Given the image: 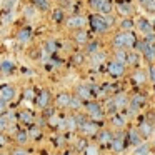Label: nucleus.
<instances>
[{"label": "nucleus", "instance_id": "nucleus-1", "mask_svg": "<svg viewBox=\"0 0 155 155\" xmlns=\"http://www.w3.org/2000/svg\"><path fill=\"white\" fill-rule=\"evenodd\" d=\"M88 24H90V28L95 32V34H105L107 30H110V25L105 20V15L102 14H94L88 17Z\"/></svg>", "mask_w": 155, "mask_h": 155}, {"label": "nucleus", "instance_id": "nucleus-2", "mask_svg": "<svg viewBox=\"0 0 155 155\" xmlns=\"http://www.w3.org/2000/svg\"><path fill=\"white\" fill-rule=\"evenodd\" d=\"M135 50L140 52V55L145 58L147 62H153L155 60V42L153 44H148L147 40H137V45H135Z\"/></svg>", "mask_w": 155, "mask_h": 155}, {"label": "nucleus", "instance_id": "nucleus-3", "mask_svg": "<svg viewBox=\"0 0 155 155\" xmlns=\"http://www.w3.org/2000/svg\"><path fill=\"white\" fill-rule=\"evenodd\" d=\"M128 145V140H127V134L124 132V128H122L120 132H117L115 134V137H114V142H112V150L115 152L117 155H120L122 152L125 150V147Z\"/></svg>", "mask_w": 155, "mask_h": 155}, {"label": "nucleus", "instance_id": "nucleus-4", "mask_svg": "<svg viewBox=\"0 0 155 155\" xmlns=\"http://www.w3.org/2000/svg\"><path fill=\"white\" fill-rule=\"evenodd\" d=\"M145 105V95H142V94H135L134 97L128 100V105L125 108H127V112L128 114L127 115H135L137 112H140V108Z\"/></svg>", "mask_w": 155, "mask_h": 155}, {"label": "nucleus", "instance_id": "nucleus-5", "mask_svg": "<svg viewBox=\"0 0 155 155\" xmlns=\"http://www.w3.org/2000/svg\"><path fill=\"white\" fill-rule=\"evenodd\" d=\"M84 107H85V110H87V114L90 115L92 118H95V120H98V118H102L105 115L104 107H102L98 102L88 100V102H85V104H84Z\"/></svg>", "mask_w": 155, "mask_h": 155}, {"label": "nucleus", "instance_id": "nucleus-6", "mask_svg": "<svg viewBox=\"0 0 155 155\" xmlns=\"http://www.w3.org/2000/svg\"><path fill=\"white\" fill-rule=\"evenodd\" d=\"M115 8H117V14L120 15V17H132V15L135 14V8H134L130 0L117 2V4H115Z\"/></svg>", "mask_w": 155, "mask_h": 155}, {"label": "nucleus", "instance_id": "nucleus-7", "mask_svg": "<svg viewBox=\"0 0 155 155\" xmlns=\"http://www.w3.org/2000/svg\"><path fill=\"white\" fill-rule=\"evenodd\" d=\"M107 72H108L110 77L118 78V77H122V75L125 74V64L117 62V60H112L110 64H108V67H107Z\"/></svg>", "mask_w": 155, "mask_h": 155}, {"label": "nucleus", "instance_id": "nucleus-8", "mask_svg": "<svg viewBox=\"0 0 155 155\" xmlns=\"http://www.w3.org/2000/svg\"><path fill=\"white\" fill-rule=\"evenodd\" d=\"M65 25L68 28H75V30L84 28L87 25V17H84V15H72V17H68L65 20Z\"/></svg>", "mask_w": 155, "mask_h": 155}, {"label": "nucleus", "instance_id": "nucleus-9", "mask_svg": "<svg viewBox=\"0 0 155 155\" xmlns=\"http://www.w3.org/2000/svg\"><path fill=\"white\" fill-rule=\"evenodd\" d=\"M135 28H137L142 35H148V34H153L155 32L152 22L147 20V18H143V17H140L138 20H135Z\"/></svg>", "mask_w": 155, "mask_h": 155}, {"label": "nucleus", "instance_id": "nucleus-10", "mask_svg": "<svg viewBox=\"0 0 155 155\" xmlns=\"http://www.w3.org/2000/svg\"><path fill=\"white\" fill-rule=\"evenodd\" d=\"M112 48H127V32L120 30L112 38Z\"/></svg>", "mask_w": 155, "mask_h": 155}, {"label": "nucleus", "instance_id": "nucleus-11", "mask_svg": "<svg viewBox=\"0 0 155 155\" xmlns=\"http://www.w3.org/2000/svg\"><path fill=\"white\" fill-rule=\"evenodd\" d=\"M78 130H80L84 135H88V137H92V135H97V132H98V125L95 124V122H88V120H85L84 124L78 125Z\"/></svg>", "mask_w": 155, "mask_h": 155}, {"label": "nucleus", "instance_id": "nucleus-12", "mask_svg": "<svg viewBox=\"0 0 155 155\" xmlns=\"http://www.w3.org/2000/svg\"><path fill=\"white\" fill-rule=\"evenodd\" d=\"M115 134H112L110 130H100L97 134V140L100 145H107V147H112V142H114Z\"/></svg>", "mask_w": 155, "mask_h": 155}, {"label": "nucleus", "instance_id": "nucleus-13", "mask_svg": "<svg viewBox=\"0 0 155 155\" xmlns=\"http://www.w3.org/2000/svg\"><path fill=\"white\" fill-rule=\"evenodd\" d=\"M138 132L143 138H150L152 132H153V124H150L148 120H142L140 125H138Z\"/></svg>", "mask_w": 155, "mask_h": 155}, {"label": "nucleus", "instance_id": "nucleus-14", "mask_svg": "<svg viewBox=\"0 0 155 155\" xmlns=\"http://www.w3.org/2000/svg\"><path fill=\"white\" fill-rule=\"evenodd\" d=\"M125 65L138 67V65H140V52H137L135 48H134V50H128L127 52V62H125Z\"/></svg>", "mask_w": 155, "mask_h": 155}, {"label": "nucleus", "instance_id": "nucleus-15", "mask_svg": "<svg viewBox=\"0 0 155 155\" xmlns=\"http://www.w3.org/2000/svg\"><path fill=\"white\" fill-rule=\"evenodd\" d=\"M0 98L4 102H10L15 98V88L10 87V85H5V87L0 88Z\"/></svg>", "mask_w": 155, "mask_h": 155}, {"label": "nucleus", "instance_id": "nucleus-16", "mask_svg": "<svg viewBox=\"0 0 155 155\" xmlns=\"http://www.w3.org/2000/svg\"><path fill=\"white\" fill-rule=\"evenodd\" d=\"M140 137H142V135H140V132H138V128H130V130L127 132L128 145H134V147L140 145V140H142Z\"/></svg>", "mask_w": 155, "mask_h": 155}, {"label": "nucleus", "instance_id": "nucleus-17", "mask_svg": "<svg viewBox=\"0 0 155 155\" xmlns=\"http://www.w3.org/2000/svg\"><path fill=\"white\" fill-rule=\"evenodd\" d=\"M77 95L82 98V100H87V98H92L94 92H92L90 85H78L77 87Z\"/></svg>", "mask_w": 155, "mask_h": 155}, {"label": "nucleus", "instance_id": "nucleus-18", "mask_svg": "<svg viewBox=\"0 0 155 155\" xmlns=\"http://www.w3.org/2000/svg\"><path fill=\"white\" fill-rule=\"evenodd\" d=\"M74 40L77 42L78 45H87V42H88V32L84 30V28H78V30L74 34Z\"/></svg>", "mask_w": 155, "mask_h": 155}, {"label": "nucleus", "instance_id": "nucleus-19", "mask_svg": "<svg viewBox=\"0 0 155 155\" xmlns=\"http://www.w3.org/2000/svg\"><path fill=\"white\" fill-rule=\"evenodd\" d=\"M110 124L114 125L115 128H118V130H122V128L125 127V117L122 114H114V115H110Z\"/></svg>", "mask_w": 155, "mask_h": 155}, {"label": "nucleus", "instance_id": "nucleus-20", "mask_svg": "<svg viewBox=\"0 0 155 155\" xmlns=\"http://www.w3.org/2000/svg\"><path fill=\"white\" fill-rule=\"evenodd\" d=\"M132 80H134L137 85H143L145 82L148 80V74L143 72V70H135L134 74H132Z\"/></svg>", "mask_w": 155, "mask_h": 155}, {"label": "nucleus", "instance_id": "nucleus-21", "mask_svg": "<svg viewBox=\"0 0 155 155\" xmlns=\"http://www.w3.org/2000/svg\"><path fill=\"white\" fill-rule=\"evenodd\" d=\"M118 27H120V30H124V32L135 30V20L132 17H124V18H122V22L118 24Z\"/></svg>", "mask_w": 155, "mask_h": 155}, {"label": "nucleus", "instance_id": "nucleus-22", "mask_svg": "<svg viewBox=\"0 0 155 155\" xmlns=\"http://www.w3.org/2000/svg\"><path fill=\"white\" fill-rule=\"evenodd\" d=\"M87 4H88V8H90L92 12L100 14L102 8H104V5L107 4V0H87Z\"/></svg>", "mask_w": 155, "mask_h": 155}, {"label": "nucleus", "instance_id": "nucleus-23", "mask_svg": "<svg viewBox=\"0 0 155 155\" xmlns=\"http://www.w3.org/2000/svg\"><path fill=\"white\" fill-rule=\"evenodd\" d=\"M70 98H72V95L70 94H58L57 95V98H55V102H57V105L58 107H62V108H65V107H68L70 105Z\"/></svg>", "mask_w": 155, "mask_h": 155}, {"label": "nucleus", "instance_id": "nucleus-24", "mask_svg": "<svg viewBox=\"0 0 155 155\" xmlns=\"http://www.w3.org/2000/svg\"><path fill=\"white\" fill-rule=\"evenodd\" d=\"M114 100H115V104H117L118 108H125L128 105V100H130V98H127V94L120 92V94L114 95Z\"/></svg>", "mask_w": 155, "mask_h": 155}, {"label": "nucleus", "instance_id": "nucleus-25", "mask_svg": "<svg viewBox=\"0 0 155 155\" xmlns=\"http://www.w3.org/2000/svg\"><path fill=\"white\" fill-rule=\"evenodd\" d=\"M104 112H105L107 115H114V114H117V112H118V107H117V104H115L114 98H108V100L105 102Z\"/></svg>", "mask_w": 155, "mask_h": 155}, {"label": "nucleus", "instance_id": "nucleus-26", "mask_svg": "<svg viewBox=\"0 0 155 155\" xmlns=\"http://www.w3.org/2000/svg\"><path fill=\"white\" fill-rule=\"evenodd\" d=\"M127 48H114V58L117 62H122V64H125L127 62Z\"/></svg>", "mask_w": 155, "mask_h": 155}, {"label": "nucleus", "instance_id": "nucleus-27", "mask_svg": "<svg viewBox=\"0 0 155 155\" xmlns=\"http://www.w3.org/2000/svg\"><path fill=\"white\" fill-rule=\"evenodd\" d=\"M48 104H50V94H48L47 90H44V92L40 94V97L37 98V105H38L40 108H45Z\"/></svg>", "mask_w": 155, "mask_h": 155}, {"label": "nucleus", "instance_id": "nucleus-28", "mask_svg": "<svg viewBox=\"0 0 155 155\" xmlns=\"http://www.w3.org/2000/svg\"><path fill=\"white\" fill-rule=\"evenodd\" d=\"M98 42H87V47H85V52H87L88 55L95 54V52H98Z\"/></svg>", "mask_w": 155, "mask_h": 155}, {"label": "nucleus", "instance_id": "nucleus-29", "mask_svg": "<svg viewBox=\"0 0 155 155\" xmlns=\"http://www.w3.org/2000/svg\"><path fill=\"white\" fill-rule=\"evenodd\" d=\"M104 60H105V54H102V52H95V54H92V64L94 65L102 64Z\"/></svg>", "mask_w": 155, "mask_h": 155}, {"label": "nucleus", "instance_id": "nucleus-30", "mask_svg": "<svg viewBox=\"0 0 155 155\" xmlns=\"http://www.w3.org/2000/svg\"><path fill=\"white\" fill-rule=\"evenodd\" d=\"M82 105H84V104H82V98L77 95V97H72V98H70V105H68V107L74 108V110H78Z\"/></svg>", "mask_w": 155, "mask_h": 155}, {"label": "nucleus", "instance_id": "nucleus-31", "mask_svg": "<svg viewBox=\"0 0 155 155\" xmlns=\"http://www.w3.org/2000/svg\"><path fill=\"white\" fill-rule=\"evenodd\" d=\"M78 124H77V118L75 117H68L65 118V128H68V130H74V128H77Z\"/></svg>", "mask_w": 155, "mask_h": 155}, {"label": "nucleus", "instance_id": "nucleus-32", "mask_svg": "<svg viewBox=\"0 0 155 155\" xmlns=\"http://www.w3.org/2000/svg\"><path fill=\"white\" fill-rule=\"evenodd\" d=\"M52 17H54L55 22H64L65 20V14H64V10H62V8H55L54 14H52Z\"/></svg>", "mask_w": 155, "mask_h": 155}, {"label": "nucleus", "instance_id": "nucleus-33", "mask_svg": "<svg viewBox=\"0 0 155 155\" xmlns=\"http://www.w3.org/2000/svg\"><path fill=\"white\" fill-rule=\"evenodd\" d=\"M18 40L20 42H27V40H30V30L28 28H22L20 32H18Z\"/></svg>", "mask_w": 155, "mask_h": 155}, {"label": "nucleus", "instance_id": "nucleus-34", "mask_svg": "<svg viewBox=\"0 0 155 155\" xmlns=\"http://www.w3.org/2000/svg\"><path fill=\"white\" fill-rule=\"evenodd\" d=\"M142 7L147 12H150V14H155V0H145L143 4H142Z\"/></svg>", "mask_w": 155, "mask_h": 155}, {"label": "nucleus", "instance_id": "nucleus-35", "mask_svg": "<svg viewBox=\"0 0 155 155\" xmlns=\"http://www.w3.org/2000/svg\"><path fill=\"white\" fill-rule=\"evenodd\" d=\"M112 12H114V2H112V0H107V4L104 5V8H102L100 14L102 15H110Z\"/></svg>", "mask_w": 155, "mask_h": 155}, {"label": "nucleus", "instance_id": "nucleus-36", "mask_svg": "<svg viewBox=\"0 0 155 155\" xmlns=\"http://www.w3.org/2000/svg\"><path fill=\"white\" fill-rule=\"evenodd\" d=\"M84 152L85 155H98V147L97 145H87Z\"/></svg>", "mask_w": 155, "mask_h": 155}, {"label": "nucleus", "instance_id": "nucleus-37", "mask_svg": "<svg viewBox=\"0 0 155 155\" xmlns=\"http://www.w3.org/2000/svg\"><path fill=\"white\" fill-rule=\"evenodd\" d=\"M143 153H148V145H147V143L137 145V150H135L134 155H143Z\"/></svg>", "mask_w": 155, "mask_h": 155}, {"label": "nucleus", "instance_id": "nucleus-38", "mask_svg": "<svg viewBox=\"0 0 155 155\" xmlns=\"http://www.w3.org/2000/svg\"><path fill=\"white\" fill-rule=\"evenodd\" d=\"M45 50L50 52V54H54V52L57 50V44H55L54 40H48L47 44H45Z\"/></svg>", "mask_w": 155, "mask_h": 155}, {"label": "nucleus", "instance_id": "nucleus-39", "mask_svg": "<svg viewBox=\"0 0 155 155\" xmlns=\"http://www.w3.org/2000/svg\"><path fill=\"white\" fill-rule=\"evenodd\" d=\"M28 138H30V137H28L27 132H20V134L17 135V142H18V143H25V142H27Z\"/></svg>", "mask_w": 155, "mask_h": 155}, {"label": "nucleus", "instance_id": "nucleus-40", "mask_svg": "<svg viewBox=\"0 0 155 155\" xmlns=\"http://www.w3.org/2000/svg\"><path fill=\"white\" fill-rule=\"evenodd\" d=\"M34 2H35L37 7L42 8V10H47V8H48V0H34Z\"/></svg>", "mask_w": 155, "mask_h": 155}, {"label": "nucleus", "instance_id": "nucleus-41", "mask_svg": "<svg viewBox=\"0 0 155 155\" xmlns=\"http://www.w3.org/2000/svg\"><path fill=\"white\" fill-rule=\"evenodd\" d=\"M148 80L152 84H155V65H150L148 67Z\"/></svg>", "mask_w": 155, "mask_h": 155}, {"label": "nucleus", "instance_id": "nucleus-42", "mask_svg": "<svg viewBox=\"0 0 155 155\" xmlns=\"http://www.w3.org/2000/svg\"><path fill=\"white\" fill-rule=\"evenodd\" d=\"M0 68H2V70H4L5 74H8V72H10L12 68H14V65H12L10 62H2V65H0Z\"/></svg>", "mask_w": 155, "mask_h": 155}, {"label": "nucleus", "instance_id": "nucleus-43", "mask_svg": "<svg viewBox=\"0 0 155 155\" xmlns=\"http://www.w3.org/2000/svg\"><path fill=\"white\" fill-rule=\"evenodd\" d=\"M28 137H30V138H38V137H40V130H38L37 127H34L30 130V134H28Z\"/></svg>", "mask_w": 155, "mask_h": 155}, {"label": "nucleus", "instance_id": "nucleus-44", "mask_svg": "<svg viewBox=\"0 0 155 155\" xmlns=\"http://www.w3.org/2000/svg\"><path fill=\"white\" fill-rule=\"evenodd\" d=\"M20 118H22V120H24V122H27V124H30V122H32V115L28 114V112H22Z\"/></svg>", "mask_w": 155, "mask_h": 155}, {"label": "nucleus", "instance_id": "nucleus-45", "mask_svg": "<svg viewBox=\"0 0 155 155\" xmlns=\"http://www.w3.org/2000/svg\"><path fill=\"white\" fill-rule=\"evenodd\" d=\"M5 128H7V120L0 117V130H5Z\"/></svg>", "mask_w": 155, "mask_h": 155}, {"label": "nucleus", "instance_id": "nucleus-46", "mask_svg": "<svg viewBox=\"0 0 155 155\" xmlns=\"http://www.w3.org/2000/svg\"><path fill=\"white\" fill-rule=\"evenodd\" d=\"M14 155H28L27 150H24V148H17V150L14 152Z\"/></svg>", "mask_w": 155, "mask_h": 155}, {"label": "nucleus", "instance_id": "nucleus-47", "mask_svg": "<svg viewBox=\"0 0 155 155\" xmlns=\"http://www.w3.org/2000/svg\"><path fill=\"white\" fill-rule=\"evenodd\" d=\"M5 104H7V102H4L2 98H0V114H4L5 108H7V105H5Z\"/></svg>", "mask_w": 155, "mask_h": 155}, {"label": "nucleus", "instance_id": "nucleus-48", "mask_svg": "<svg viewBox=\"0 0 155 155\" xmlns=\"http://www.w3.org/2000/svg\"><path fill=\"white\" fill-rule=\"evenodd\" d=\"M74 58H75V62H77V64H82V62H84V55H82V54H77Z\"/></svg>", "mask_w": 155, "mask_h": 155}, {"label": "nucleus", "instance_id": "nucleus-49", "mask_svg": "<svg viewBox=\"0 0 155 155\" xmlns=\"http://www.w3.org/2000/svg\"><path fill=\"white\" fill-rule=\"evenodd\" d=\"M34 14H35L34 8H25V15H27V17H34Z\"/></svg>", "mask_w": 155, "mask_h": 155}, {"label": "nucleus", "instance_id": "nucleus-50", "mask_svg": "<svg viewBox=\"0 0 155 155\" xmlns=\"http://www.w3.org/2000/svg\"><path fill=\"white\" fill-rule=\"evenodd\" d=\"M85 147H87L85 140H80V142H78V148H80V150H85Z\"/></svg>", "mask_w": 155, "mask_h": 155}, {"label": "nucleus", "instance_id": "nucleus-51", "mask_svg": "<svg viewBox=\"0 0 155 155\" xmlns=\"http://www.w3.org/2000/svg\"><path fill=\"white\" fill-rule=\"evenodd\" d=\"M25 97L32 98V97H34V90H27V92H25Z\"/></svg>", "mask_w": 155, "mask_h": 155}, {"label": "nucleus", "instance_id": "nucleus-52", "mask_svg": "<svg viewBox=\"0 0 155 155\" xmlns=\"http://www.w3.org/2000/svg\"><path fill=\"white\" fill-rule=\"evenodd\" d=\"M4 143H5V137L0 134V145H4Z\"/></svg>", "mask_w": 155, "mask_h": 155}, {"label": "nucleus", "instance_id": "nucleus-53", "mask_svg": "<svg viewBox=\"0 0 155 155\" xmlns=\"http://www.w3.org/2000/svg\"><path fill=\"white\" fill-rule=\"evenodd\" d=\"M143 2H145V0H138V4H140V5H142V4H143Z\"/></svg>", "mask_w": 155, "mask_h": 155}, {"label": "nucleus", "instance_id": "nucleus-54", "mask_svg": "<svg viewBox=\"0 0 155 155\" xmlns=\"http://www.w3.org/2000/svg\"><path fill=\"white\" fill-rule=\"evenodd\" d=\"M152 25H153V28H155V22H152Z\"/></svg>", "mask_w": 155, "mask_h": 155}, {"label": "nucleus", "instance_id": "nucleus-55", "mask_svg": "<svg viewBox=\"0 0 155 155\" xmlns=\"http://www.w3.org/2000/svg\"><path fill=\"white\" fill-rule=\"evenodd\" d=\"M153 147H155V138H153Z\"/></svg>", "mask_w": 155, "mask_h": 155}]
</instances>
